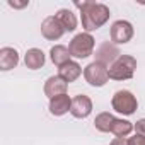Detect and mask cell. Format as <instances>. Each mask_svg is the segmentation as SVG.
I'll return each instance as SVG.
<instances>
[{"label":"cell","mask_w":145,"mask_h":145,"mask_svg":"<svg viewBox=\"0 0 145 145\" xmlns=\"http://www.w3.org/2000/svg\"><path fill=\"white\" fill-rule=\"evenodd\" d=\"M63 33H67V31H65V27L61 26V22L56 19V16H48V17L41 22V34H43L46 39H50V41L60 39V38L63 36Z\"/></svg>","instance_id":"cell-8"},{"label":"cell","mask_w":145,"mask_h":145,"mask_svg":"<svg viewBox=\"0 0 145 145\" xmlns=\"http://www.w3.org/2000/svg\"><path fill=\"white\" fill-rule=\"evenodd\" d=\"M128 142H130V145H145V137L135 133V137H130Z\"/></svg>","instance_id":"cell-20"},{"label":"cell","mask_w":145,"mask_h":145,"mask_svg":"<svg viewBox=\"0 0 145 145\" xmlns=\"http://www.w3.org/2000/svg\"><path fill=\"white\" fill-rule=\"evenodd\" d=\"M114 121H116V116L114 114H111V113H101V114L96 116L94 126H96V130H99L103 133H111Z\"/></svg>","instance_id":"cell-17"},{"label":"cell","mask_w":145,"mask_h":145,"mask_svg":"<svg viewBox=\"0 0 145 145\" xmlns=\"http://www.w3.org/2000/svg\"><path fill=\"white\" fill-rule=\"evenodd\" d=\"M55 16H56V19L61 22V26L65 27V31L72 33V31L77 29V17H75V14L72 12V10H68V9H60Z\"/></svg>","instance_id":"cell-16"},{"label":"cell","mask_w":145,"mask_h":145,"mask_svg":"<svg viewBox=\"0 0 145 145\" xmlns=\"http://www.w3.org/2000/svg\"><path fill=\"white\" fill-rule=\"evenodd\" d=\"M133 130H135V133H137V135H142V137H145V118L138 120V121L135 123Z\"/></svg>","instance_id":"cell-19"},{"label":"cell","mask_w":145,"mask_h":145,"mask_svg":"<svg viewBox=\"0 0 145 145\" xmlns=\"http://www.w3.org/2000/svg\"><path fill=\"white\" fill-rule=\"evenodd\" d=\"M94 44H96V41L91 36V33H80L70 41L68 50H70V55L75 58H87L92 55Z\"/></svg>","instance_id":"cell-3"},{"label":"cell","mask_w":145,"mask_h":145,"mask_svg":"<svg viewBox=\"0 0 145 145\" xmlns=\"http://www.w3.org/2000/svg\"><path fill=\"white\" fill-rule=\"evenodd\" d=\"M67 87L68 84L60 77V75H51L46 82H44V94L53 99L56 96H61V94H67Z\"/></svg>","instance_id":"cell-10"},{"label":"cell","mask_w":145,"mask_h":145,"mask_svg":"<svg viewBox=\"0 0 145 145\" xmlns=\"http://www.w3.org/2000/svg\"><path fill=\"white\" fill-rule=\"evenodd\" d=\"M70 106H72V99L67 94H61V96L50 99V113L53 116H63L65 113L70 111Z\"/></svg>","instance_id":"cell-13"},{"label":"cell","mask_w":145,"mask_h":145,"mask_svg":"<svg viewBox=\"0 0 145 145\" xmlns=\"http://www.w3.org/2000/svg\"><path fill=\"white\" fill-rule=\"evenodd\" d=\"M50 56H51V61L60 68L61 65H65V63H68L70 61V50L67 48V46H63V44H55L51 50H50Z\"/></svg>","instance_id":"cell-15"},{"label":"cell","mask_w":145,"mask_h":145,"mask_svg":"<svg viewBox=\"0 0 145 145\" xmlns=\"http://www.w3.org/2000/svg\"><path fill=\"white\" fill-rule=\"evenodd\" d=\"M96 60L94 61H99V63H103V65H113L120 56H121V53H120V50H118V46L113 43V41H104L103 44H99L97 46V50H96Z\"/></svg>","instance_id":"cell-7"},{"label":"cell","mask_w":145,"mask_h":145,"mask_svg":"<svg viewBox=\"0 0 145 145\" xmlns=\"http://www.w3.org/2000/svg\"><path fill=\"white\" fill-rule=\"evenodd\" d=\"M19 63V53L17 50L10 48V46H4L2 50H0V70H12L16 68Z\"/></svg>","instance_id":"cell-11"},{"label":"cell","mask_w":145,"mask_h":145,"mask_svg":"<svg viewBox=\"0 0 145 145\" xmlns=\"http://www.w3.org/2000/svg\"><path fill=\"white\" fill-rule=\"evenodd\" d=\"M92 113V101L89 96L86 94H79L72 99V106H70V114L74 118H87Z\"/></svg>","instance_id":"cell-9"},{"label":"cell","mask_w":145,"mask_h":145,"mask_svg":"<svg viewBox=\"0 0 145 145\" xmlns=\"http://www.w3.org/2000/svg\"><path fill=\"white\" fill-rule=\"evenodd\" d=\"M80 74H82L80 65H79L77 61H72V60L58 68V75H60L67 84H68V82H75V80L80 77Z\"/></svg>","instance_id":"cell-12"},{"label":"cell","mask_w":145,"mask_h":145,"mask_svg":"<svg viewBox=\"0 0 145 145\" xmlns=\"http://www.w3.org/2000/svg\"><path fill=\"white\" fill-rule=\"evenodd\" d=\"M44 53L39 50V48H31L26 51V56H24V63L27 68L31 70H38L44 65Z\"/></svg>","instance_id":"cell-14"},{"label":"cell","mask_w":145,"mask_h":145,"mask_svg":"<svg viewBox=\"0 0 145 145\" xmlns=\"http://www.w3.org/2000/svg\"><path fill=\"white\" fill-rule=\"evenodd\" d=\"M109 36H111V41L114 44H125L133 38V26L128 21H123V19L114 21L113 26H111Z\"/></svg>","instance_id":"cell-6"},{"label":"cell","mask_w":145,"mask_h":145,"mask_svg":"<svg viewBox=\"0 0 145 145\" xmlns=\"http://www.w3.org/2000/svg\"><path fill=\"white\" fill-rule=\"evenodd\" d=\"M111 106L116 113H121L125 116H130L137 111L138 103L137 97L130 92V91H116L113 99H111Z\"/></svg>","instance_id":"cell-5"},{"label":"cell","mask_w":145,"mask_h":145,"mask_svg":"<svg viewBox=\"0 0 145 145\" xmlns=\"http://www.w3.org/2000/svg\"><path fill=\"white\" fill-rule=\"evenodd\" d=\"M131 131H133V125H131L128 120L116 118V121H114V125H113V130H111V133H114L116 138H120V137H128Z\"/></svg>","instance_id":"cell-18"},{"label":"cell","mask_w":145,"mask_h":145,"mask_svg":"<svg viewBox=\"0 0 145 145\" xmlns=\"http://www.w3.org/2000/svg\"><path fill=\"white\" fill-rule=\"evenodd\" d=\"M84 79L92 87H103L109 80V68L99 61H92L84 68Z\"/></svg>","instance_id":"cell-4"},{"label":"cell","mask_w":145,"mask_h":145,"mask_svg":"<svg viewBox=\"0 0 145 145\" xmlns=\"http://www.w3.org/2000/svg\"><path fill=\"white\" fill-rule=\"evenodd\" d=\"M137 68V60L131 55H121L109 67V79L113 80H128L133 77Z\"/></svg>","instance_id":"cell-2"},{"label":"cell","mask_w":145,"mask_h":145,"mask_svg":"<svg viewBox=\"0 0 145 145\" xmlns=\"http://www.w3.org/2000/svg\"><path fill=\"white\" fill-rule=\"evenodd\" d=\"M111 145H130V142H128L126 137H120V138H114L111 142Z\"/></svg>","instance_id":"cell-21"},{"label":"cell","mask_w":145,"mask_h":145,"mask_svg":"<svg viewBox=\"0 0 145 145\" xmlns=\"http://www.w3.org/2000/svg\"><path fill=\"white\" fill-rule=\"evenodd\" d=\"M75 7L80 9V16H82V27L86 29V33H92L96 29H99L101 26H104L109 21V7L104 4H97V2H75Z\"/></svg>","instance_id":"cell-1"},{"label":"cell","mask_w":145,"mask_h":145,"mask_svg":"<svg viewBox=\"0 0 145 145\" xmlns=\"http://www.w3.org/2000/svg\"><path fill=\"white\" fill-rule=\"evenodd\" d=\"M9 5L14 7V9H22V7L29 5V2H12V0H9Z\"/></svg>","instance_id":"cell-22"}]
</instances>
